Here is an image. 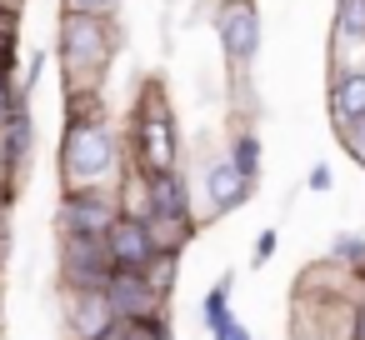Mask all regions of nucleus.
I'll list each match as a JSON object with an SVG mask.
<instances>
[{
	"label": "nucleus",
	"instance_id": "1",
	"mask_svg": "<svg viewBox=\"0 0 365 340\" xmlns=\"http://www.w3.org/2000/svg\"><path fill=\"white\" fill-rule=\"evenodd\" d=\"M56 170H61V195H71V190H120L125 185L130 160H125V145H120L115 120L101 105V96H66Z\"/></svg>",
	"mask_w": 365,
	"mask_h": 340
},
{
	"label": "nucleus",
	"instance_id": "2",
	"mask_svg": "<svg viewBox=\"0 0 365 340\" xmlns=\"http://www.w3.org/2000/svg\"><path fill=\"white\" fill-rule=\"evenodd\" d=\"M365 290L330 260L300 270L290 290V340H355V310Z\"/></svg>",
	"mask_w": 365,
	"mask_h": 340
},
{
	"label": "nucleus",
	"instance_id": "3",
	"mask_svg": "<svg viewBox=\"0 0 365 340\" xmlns=\"http://www.w3.org/2000/svg\"><path fill=\"white\" fill-rule=\"evenodd\" d=\"M115 56H120V21L61 11V26H56V66H61L66 96H101Z\"/></svg>",
	"mask_w": 365,
	"mask_h": 340
},
{
	"label": "nucleus",
	"instance_id": "4",
	"mask_svg": "<svg viewBox=\"0 0 365 340\" xmlns=\"http://www.w3.org/2000/svg\"><path fill=\"white\" fill-rule=\"evenodd\" d=\"M125 155H130V170H135V175L180 170L185 140H180V120H175V105H170V96H165L160 81H145L140 96H135V105H130Z\"/></svg>",
	"mask_w": 365,
	"mask_h": 340
},
{
	"label": "nucleus",
	"instance_id": "5",
	"mask_svg": "<svg viewBox=\"0 0 365 340\" xmlns=\"http://www.w3.org/2000/svg\"><path fill=\"white\" fill-rule=\"evenodd\" d=\"M215 41H220L225 71L250 76V66L260 61V46H265V26H260L255 0H225V6H215Z\"/></svg>",
	"mask_w": 365,
	"mask_h": 340
},
{
	"label": "nucleus",
	"instance_id": "6",
	"mask_svg": "<svg viewBox=\"0 0 365 340\" xmlns=\"http://www.w3.org/2000/svg\"><path fill=\"white\" fill-rule=\"evenodd\" d=\"M56 290H106L115 275L101 235H56Z\"/></svg>",
	"mask_w": 365,
	"mask_h": 340
},
{
	"label": "nucleus",
	"instance_id": "7",
	"mask_svg": "<svg viewBox=\"0 0 365 340\" xmlns=\"http://www.w3.org/2000/svg\"><path fill=\"white\" fill-rule=\"evenodd\" d=\"M250 195H255V180L240 175L235 160H230L225 150L205 155V165H200V185H195V210H200V220H220V215L250 205Z\"/></svg>",
	"mask_w": 365,
	"mask_h": 340
},
{
	"label": "nucleus",
	"instance_id": "8",
	"mask_svg": "<svg viewBox=\"0 0 365 340\" xmlns=\"http://www.w3.org/2000/svg\"><path fill=\"white\" fill-rule=\"evenodd\" d=\"M125 215L120 190H71L56 205V235H110V225Z\"/></svg>",
	"mask_w": 365,
	"mask_h": 340
},
{
	"label": "nucleus",
	"instance_id": "9",
	"mask_svg": "<svg viewBox=\"0 0 365 340\" xmlns=\"http://www.w3.org/2000/svg\"><path fill=\"white\" fill-rule=\"evenodd\" d=\"M61 325H66V340H106L120 320L106 290H61Z\"/></svg>",
	"mask_w": 365,
	"mask_h": 340
},
{
	"label": "nucleus",
	"instance_id": "10",
	"mask_svg": "<svg viewBox=\"0 0 365 340\" xmlns=\"http://www.w3.org/2000/svg\"><path fill=\"white\" fill-rule=\"evenodd\" d=\"M31 155H36V115L31 105H16V115L0 125V190L6 195H16V185L26 180Z\"/></svg>",
	"mask_w": 365,
	"mask_h": 340
},
{
	"label": "nucleus",
	"instance_id": "11",
	"mask_svg": "<svg viewBox=\"0 0 365 340\" xmlns=\"http://www.w3.org/2000/svg\"><path fill=\"white\" fill-rule=\"evenodd\" d=\"M106 300H110V310H115V320L125 325V320H150V315H165V300L170 295H160L140 270H115L110 280H106Z\"/></svg>",
	"mask_w": 365,
	"mask_h": 340
},
{
	"label": "nucleus",
	"instance_id": "12",
	"mask_svg": "<svg viewBox=\"0 0 365 340\" xmlns=\"http://www.w3.org/2000/svg\"><path fill=\"white\" fill-rule=\"evenodd\" d=\"M106 250H110L115 270H145L160 255V245H155V235H150V225L140 215H120L110 225V235H106Z\"/></svg>",
	"mask_w": 365,
	"mask_h": 340
},
{
	"label": "nucleus",
	"instance_id": "13",
	"mask_svg": "<svg viewBox=\"0 0 365 340\" xmlns=\"http://www.w3.org/2000/svg\"><path fill=\"white\" fill-rule=\"evenodd\" d=\"M325 105H330V125H335V130H350V125H360V120H365V66L330 71Z\"/></svg>",
	"mask_w": 365,
	"mask_h": 340
},
{
	"label": "nucleus",
	"instance_id": "14",
	"mask_svg": "<svg viewBox=\"0 0 365 340\" xmlns=\"http://www.w3.org/2000/svg\"><path fill=\"white\" fill-rule=\"evenodd\" d=\"M230 290H235V275L225 270V275L200 295V325H205V335H220V330L235 320V310H230Z\"/></svg>",
	"mask_w": 365,
	"mask_h": 340
},
{
	"label": "nucleus",
	"instance_id": "15",
	"mask_svg": "<svg viewBox=\"0 0 365 340\" xmlns=\"http://www.w3.org/2000/svg\"><path fill=\"white\" fill-rule=\"evenodd\" d=\"M225 155L235 160V170H240V175L260 180V170H265V145H260L255 125H235V130H230V145H225Z\"/></svg>",
	"mask_w": 365,
	"mask_h": 340
},
{
	"label": "nucleus",
	"instance_id": "16",
	"mask_svg": "<svg viewBox=\"0 0 365 340\" xmlns=\"http://www.w3.org/2000/svg\"><path fill=\"white\" fill-rule=\"evenodd\" d=\"M325 260H330V265H340L345 275H355V280H360V270H365V235L340 230V235L325 245Z\"/></svg>",
	"mask_w": 365,
	"mask_h": 340
},
{
	"label": "nucleus",
	"instance_id": "17",
	"mask_svg": "<svg viewBox=\"0 0 365 340\" xmlns=\"http://www.w3.org/2000/svg\"><path fill=\"white\" fill-rule=\"evenodd\" d=\"M115 340H175V335H170V320H165V315H150V320H125V325H115Z\"/></svg>",
	"mask_w": 365,
	"mask_h": 340
},
{
	"label": "nucleus",
	"instance_id": "18",
	"mask_svg": "<svg viewBox=\"0 0 365 340\" xmlns=\"http://www.w3.org/2000/svg\"><path fill=\"white\" fill-rule=\"evenodd\" d=\"M16 46H21L16 6H0V71H16Z\"/></svg>",
	"mask_w": 365,
	"mask_h": 340
},
{
	"label": "nucleus",
	"instance_id": "19",
	"mask_svg": "<svg viewBox=\"0 0 365 340\" xmlns=\"http://www.w3.org/2000/svg\"><path fill=\"white\" fill-rule=\"evenodd\" d=\"M175 265H180V255L160 250V255H155V260H150V265H145L140 275H145V280H150V285H155L160 295H170V285H175Z\"/></svg>",
	"mask_w": 365,
	"mask_h": 340
},
{
	"label": "nucleus",
	"instance_id": "20",
	"mask_svg": "<svg viewBox=\"0 0 365 340\" xmlns=\"http://www.w3.org/2000/svg\"><path fill=\"white\" fill-rule=\"evenodd\" d=\"M61 11H71V16H101V21H120L125 0H61Z\"/></svg>",
	"mask_w": 365,
	"mask_h": 340
},
{
	"label": "nucleus",
	"instance_id": "21",
	"mask_svg": "<svg viewBox=\"0 0 365 340\" xmlns=\"http://www.w3.org/2000/svg\"><path fill=\"white\" fill-rule=\"evenodd\" d=\"M16 105H21V81H16V71H0V125L16 115Z\"/></svg>",
	"mask_w": 365,
	"mask_h": 340
},
{
	"label": "nucleus",
	"instance_id": "22",
	"mask_svg": "<svg viewBox=\"0 0 365 340\" xmlns=\"http://www.w3.org/2000/svg\"><path fill=\"white\" fill-rule=\"evenodd\" d=\"M335 140H340V145L350 150V160L365 170V120H360V125H350V130H335Z\"/></svg>",
	"mask_w": 365,
	"mask_h": 340
},
{
	"label": "nucleus",
	"instance_id": "23",
	"mask_svg": "<svg viewBox=\"0 0 365 340\" xmlns=\"http://www.w3.org/2000/svg\"><path fill=\"white\" fill-rule=\"evenodd\" d=\"M275 245H280V230H270V225H265V230L255 235V250H250V265H255V270H260V265H270V255H275Z\"/></svg>",
	"mask_w": 365,
	"mask_h": 340
},
{
	"label": "nucleus",
	"instance_id": "24",
	"mask_svg": "<svg viewBox=\"0 0 365 340\" xmlns=\"http://www.w3.org/2000/svg\"><path fill=\"white\" fill-rule=\"evenodd\" d=\"M330 185H335V170H330L325 160H315V165L305 170V190H310V195H325Z\"/></svg>",
	"mask_w": 365,
	"mask_h": 340
},
{
	"label": "nucleus",
	"instance_id": "25",
	"mask_svg": "<svg viewBox=\"0 0 365 340\" xmlns=\"http://www.w3.org/2000/svg\"><path fill=\"white\" fill-rule=\"evenodd\" d=\"M210 340H255V335H250V330H245V320L235 315V320H230V325H225L220 335H210Z\"/></svg>",
	"mask_w": 365,
	"mask_h": 340
},
{
	"label": "nucleus",
	"instance_id": "26",
	"mask_svg": "<svg viewBox=\"0 0 365 340\" xmlns=\"http://www.w3.org/2000/svg\"><path fill=\"white\" fill-rule=\"evenodd\" d=\"M355 340H365V300H360V310H355Z\"/></svg>",
	"mask_w": 365,
	"mask_h": 340
},
{
	"label": "nucleus",
	"instance_id": "27",
	"mask_svg": "<svg viewBox=\"0 0 365 340\" xmlns=\"http://www.w3.org/2000/svg\"><path fill=\"white\" fill-rule=\"evenodd\" d=\"M6 205H11V195H0V230H6Z\"/></svg>",
	"mask_w": 365,
	"mask_h": 340
},
{
	"label": "nucleus",
	"instance_id": "28",
	"mask_svg": "<svg viewBox=\"0 0 365 340\" xmlns=\"http://www.w3.org/2000/svg\"><path fill=\"white\" fill-rule=\"evenodd\" d=\"M6 6H16V11H21V0H6Z\"/></svg>",
	"mask_w": 365,
	"mask_h": 340
},
{
	"label": "nucleus",
	"instance_id": "29",
	"mask_svg": "<svg viewBox=\"0 0 365 340\" xmlns=\"http://www.w3.org/2000/svg\"><path fill=\"white\" fill-rule=\"evenodd\" d=\"M360 290H365V270H360Z\"/></svg>",
	"mask_w": 365,
	"mask_h": 340
},
{
	"label": "nucleus",
	"instance_id": "30",
	"mask_svg": "<svg viewBox=\"0 0 365 340\" xmlns=\"http://www.w3.org/2000/svg\"><path fill=\"white\" fill-rule=\"evenodd\" d=\"M215 6H225V0H215Z\"/></svg>",
	"mask_w": 365,
	"mask_h": 340
},
{
	"label": "nucleus",
	"instance_id": "31",
	"mask_svg": "<svg viewBox=\"0 0 365 340\" xmlns=\"http://www.w3.org/2000/svg\"><path fill=\"white\" fill-rule=\"evenodd\" d=\"M0 6H6V0H0Z\"/></svg>",
	"mask_w": 365,
	"mask_h": 340
},
{
	"label": "nucleus",
	"instance_id": "32",
	"mask_svg": "<svg viewBox=\"0 0 365 340\" xmlns=\"http://www.w3.org/2000/svg\"><path fill=\"white\" fill-rule=\"evenodd\" d=\"M0 195H6V190H0Z\"/></svg>",
	"mask_w": 365,
	"mask_h": 340
}]
</instances>
